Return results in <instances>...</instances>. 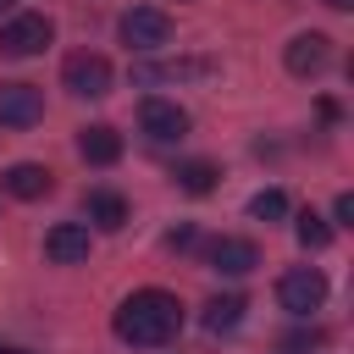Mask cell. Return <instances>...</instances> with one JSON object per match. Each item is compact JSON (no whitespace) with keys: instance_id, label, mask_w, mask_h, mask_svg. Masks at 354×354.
<instances>
[{"instance_id":"obj_13","label":"cell","mask_w":354,"mask_h":354,"mask_svg":"<svg viewBox=\"0 0 354 354\" xmlns=\"http://www.w3.org/2000/svg\"><path fill=\"white\" fill-rule=\"evenodd\" d=\"M83 216H88L100 232H122V227H127V199L111 194V188H94V194H83Z\"/></svg>"},{"instance_id":"obj_17","label":"cell","mask_w":354,"mask_h":354,"mask_svg":"<svg viewBox=\"0 0 354 354\" xmlns=\"http://www.w3.org/2000/svg\"><path fill=\"white\" fill-rule=\"evenodd\" d=\"M293 232H299V243H304V249H326V243H332V221H326V216H315V210H304Z\"/></svg>"},{"instance_id":"obj_5","label":"cell","mask_w":354,"mask_h":354,"mask_svg":"<svg viewBox=\"0 0 354 354\" xmlns=\"http://www.w3.org/2000/svg\"><path fill=\"white\" fill-rule=\"evenodd\" d=\"M61 83H66L77 100H100V94H111V61L94 55V50H77V55H66Z\"/></svg>"},{"instance_id":"obj_22","label":"cell","mask_w":354,"mask_h":354,"mask_svg":"<svg viewBox=\"0 0 354 354\" xmlns=\"http://www.w3.org/2000/svg\"><path fill=\"white\" fill-rule=\"evenodd\" d=\"M0 354H28V348H0Z\"/></svg>"},{"instance_id":"obj_3","label":"cell","mask_w":354,"mask_h":354,"mask_svg":"<svg viewBox=\"0 0 354 354\" xmlns=\"http://www.w3.org/2000/svg\"><path fill=\"white\" fill-rule=\"evenodd\" d=\"M277 304H282L288 315H315V310L326 304V277H321L315 266H293V271H282V282H277Z\"/></svg>"},{"instance_id":"obj_18","label":"cell","mask_w":354,"mask_h":354,"mask_svg":"<svg viewBox=\"0 0 354 354\" xmlns=\"http://www.w3.org/2000/svg\"><path fill=\"white\" fill-rule=\"evenodd\" d=\"M332 216H337V227H348V221H354V194H337V205H332Z\"/></svg>"},{"instance_id":"obj_1","label":"cell","mask_w":354,"mask_h":354,"mask_svg":"<svg viewBox=\"0 0 354 354\" xmlns=\"http://www.w3.org/2000/svg\"><path fill=\"white\" fill-rule=\"evenodd\" d=\"M183 332V304L166 288H138L116 304V337L133 348H160Z\"/></svg>"},{"instance_id":"obj_11","label":"cell","mask_w":354,"mask_h":354,"mask_svg":"<svg viewBox=\"0 0 354 354\" xmlns=\"http://www.w3.org/2000/svg\"><path fill=\"white\" fill-rule=\"evenodd\" d=\"M77 155H83L88 166H116V160H122V133H116L111 122H94V127L77 133Z\"/></svg>"},{"instance_id":"obj_12","label":"cell","mask_w":354,"mask_h":354,"mask_svg":"<svg viewBox=\"0 0 354 354\" xmlns=\"http://www.w3.org/2000/svg\"><path fill=\"white\" fill-rule=\"evenodd\" d=\"M6 194L11 199H44L50 188H55V177H50V166H39V160H17V166H6Z\"/></svg>"},{"instance_id":"obj_6","label":"cell","mask_w":354,"mask_h":354,"mask_svg":"<svg viewBox=\"0 0 354 354\" xmlns=\"http://www.w3.org/2000/svg\"><path fill=\"white\" fill-rule=\"evenodd\" d=\"M282 61H288L293 77H321L332 66V39L326 33H293L288 50H282Z\"/></svg>"},{"instance_id":"obj_9","label":"cell","mask_w":354,"mask_h":354,"mask_svg":"<svg viewBox=\"0 0 354 354\" xmlns=\"http://www.w3.org/2000/svg\"><path fill=\"white\" fill-rule=\"evenodd\" d=\"M44 116V94L33 83H0V127H33Z\"/></svg>"},{"instance_id":"obj_21","label":"cell","mask_w":354,"mask_h":354,"mask_svg":"<svg viewBox=\"0 0 354 354\" xmlns=\"http://www.w3.org/2000/svg\"><path fill=\"white\" fill-rule=\"evenodd\" d=\"M11 6H17V0H0V11H11Z\"/></svg>"},{"instance_id":"obj_2","label":"cell","mask_w":354,"mask_h":354,"mask_svg":"<svg viewBox=\"0 0 354 354\" xmlns=\"http://www.w3.org/2000/svg\"><path fill=\"white\" fill-rule=\"evenodd\" d=\"M50 39H55V22H50L44 11H17V17H6V28H0V50L17 55V61L50 50Z\"/></svg>"},{"instance_id":"obj_15","label":"cell","mask_w":354,"mask_h":354,"mask_svg":"<svg viewBox=\"0 0 354 354\" xmlns=\"http://www.w3.org/2000/svg\"><path fill=\"white\" fill-rule=\"evenodd\" d=\"M243 310H249V304H243L238 293H216V299L205 304V326H210V332H232V326L243 321Z\"/></svg>"},{"instance_id":"obj_10","label":"cell","mask_w":354,"mask_h":354,"mask_svg":"<svg viewBox=\"0 0 354 354\" xmlns=\"http://www.w3.org/2000/svg\"><path fill=\"white\" fill-rule=\"evenodd\" d=\"M44 254H50L55 266L88 260V221H55V227L44 232Z\"/></svg>"},{"instance_id":"obj_16","label":"cell","mask_w":354,"mask_h":354,"mask_svg":"<svg viewBox=\"0 0 354 354\" xmlns=\"http://www.w3.org/2000/svg\"><path fill=\"white\" fill-rule=\"evenodd\" d=\"M249 216H254V221H282V216H288V194H282V188H260V194L249 199Z\"/></svg>"},{"instance_id":"obj_7","label":"cell","mask_w":354,"mask_h":354,"mask_svg":"<svg viewBox=\"0 0 354 354\" xmlns=\"http://www.w3.org/2000/svg\"><path fill=\"white\" fill-rule=\"evenodd\" d=\"M138 127H144L155 144H171V138H183V133H188V111H183L177 100H160V94H149V100L138 105Z\"/></svg>"},{"instance_id":"obj_14","label":"cell","mask_w":354,"mask_h":354,"mask_svg":"<svg viewBox=\"0 0 354 354\" xmlns=\"http://www.w3.org/2000/svg\"><path fill=\"white\" fill-rule=\"evenodd\" d=\"M216 177H221V171H216L210 160H177V171H171V183H177L183 194H210Z\"/></svg>"},{"instance_id":"obj_20","label":"cell","mask_w":354,"mask_h":354,"mask_svg":"<svg viewBox=\"0 0 354 354\" xmlns=\"http://www.w3.org/2000/svg\"><path fill=\"white\" fill-rule=\"evenodd\" d=\"M326 6H332V11H348V6H354V0H326Z\"/></svg>"},{"instance_id":"obj_19","label":"cell","mask_w":354,"mask_h":354,"mask_svg":"<svg viewBox=\"0 0 354 354\" xmlns=\"http://www.w3.org/2000/svg\"><path fill=\"white\" fill-rule=\"evenodd\" d=\"M166 243H171V249H188V243H194V227H177V232H166Z\"/></svg>"},{"instance_id":"obj_4","label":"cell","mask_w":354,"mask_h":354,"mask_svg":"<svg viewBox=\"0 0 354 354\" xmlns=\"http://www.w3.org/2000/svg\"><path fill=\"white\" fill-rule=\"evenodd\" d=\"M122 44L127 50H166L171 44V17L160 11V6H133L127 17H122Z\"/></svg>"},{"instance_id":"obj_8","label":"cell","mask_w":354,"mask_h":354,"mask_svg":"<svg viewBox=\"0 0 354 354\" xmlns=\"http://www.w3.org/2000/svg\"><path fill=\"white\" fill-rule=\"evenodd\" d=\"M205 260H210L221 277H249V271L260 266V249H254L249 238H232V232H221V238H210Z\"/></svg>"}]
</instances>
